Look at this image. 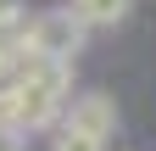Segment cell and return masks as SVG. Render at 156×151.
Listing matches in <instances>:
<instances>
[{
	"label": "cell",
	"instance_id": "obj_6",
	"mask_svg": "<svg viewBox=\"0 0 156 151\" xmlns=\"http://www.w3.org/2000/svg\"><path fill=\"white\" fill-rule=\"evenodd\" d=\"M0 151H23V134H17V129H6V134H0Z\"/></svg>",
	"mask_w": 156,
	"mask_h": 151
},
{
	"label": "cell",
	"instance_id": "obj_3",
	"mask_svg": "<svg viewBox=\"0 0 156 151\" xmlns=\"http://www.w3.org/2000/svg\"><path fill=\"white\" fill-rule=\"evenodd\" d=\"M62 129H73V134H89V140H101V145H106V134L117 129V112H112V101L101 95V90H89V95H73V106H67Z\"/></svg>",
	"mask_w": 156,
	"mask_h": 151
},
{
	"label": "cell",
	"instance_id": "obj_4",
	"mask_svg": "<svg viewBox=\"0 0 156 151\" xmlns=\"http://www.w3.org/2000/svg\"><path fill=\"white\" fill-rule=\"evenodd\" d=\"M67 6L84 17L89 28H112V23H123V17H128L134 0H67Z\"/></svg>",
	"mask_w": 156,
	"mask_h": 151
},
{
	"label": "cell",
	"instance_id": "obj_1",
	"mask_svg": "<svg viewBox=\"0 0 156 151\" xmlns=\"http://www.w3.org/2000/svg\"><path fill=\"white\" fill-rule=\"evenodd\" d=\"M56 118H67V67L34 56L23 67V79L0 95V123L28 134V129H50Z\"/></svg>",
	"mask_w": 156,
	"mask_h": 151
},
{
	"label": "cell",
	"instance_id": "obj_7",
	"mask_svg": "<svg viewBox=\"0 0 156 151\" xmlns=\"http://www.w3.org/2000/svg\"><path fill=\"white\" fill-rule=\"evenodd\" d=\"M0 134H6V123H0Z\"/></svg>",
	"mask_w": 156,
	"mask_h": 151
},
{
	"label": "cell",
	"instance_id": "obj_5",
	"mask_svg": "<svg viewBox=\"0 0 156 151\" xmlns=\"http://www.w3.org/2000/svg\"><path fill=\"white\" fill-rule=\"evenodd\" d=\"M50 151H106V145H101V140H89V134H73V129H56Z\"/></svg>",
	"mask_w": 156,
	"mask_h": 151
},
{
	"label": "cell",
	"instance_id": "obj_2",
	"mask_svg": "<svg viewBox=\"0 0 156 151\" xmlns=\"http://www.w3.org/2000/svg\"><path fill=\"white\" fill-rule=\"evenodd\" d=\"M84 34L89 23L78 17L73 6H56V11H34L28 17V50L39 56V62H73L78 50H84Z\"/></svg>",
	"mask_w": 156,
	"mask_h": 151
}]
</instances>
